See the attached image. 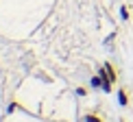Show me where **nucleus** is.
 Listing matches in <instances>:
<instances>
[{"label":"nucleus","mask_w":133,"mask_h":122,"mask_svg":"<svg viewBox=\"0 0 133 122\" xmlns=\"http://www.w3.org/2000/svg\"><path fill=\"white\" fill-rule=\"evenodd\" d=\"M76 96H85V90L83 87H76Z\"/></svg>","instance_id":"423d86ee"},{"label":"nucleus","mask_w":133,"mask_h":122,"mask_svg":"<svg viewBox=\"0 0 133 122\" xmlns=\"http://www.w3.org/2000/svg\"><path fill=\"white\" fill-rule=\"evenodd\" d=\"M120 122H122V120H120Z\"/></svg>","instance_id":"0eeeda50"},{"label":"nucleus","mask_w":133,"mask_h":122,"mask_svg":"<svg viewBox=\"0 0 133 122\" xmlns=\"http://www.w3.org/2000/svg\"><path fill=\"white\" fill-rule=\"evenodd\" d=\"M120 18H122V20H129V9H127V7H120Z\"/></svg>","instance_id":"20e7f679"},{"label":"nucleus","mask_w":133,"mask_h":122,"mask_svg":"<svg viewBox=\"0 0 133 122\" xmlns=\"http://www.w3.org/2000/svg\"><path fill=\"white\" fill-rule=\"evenodd\" d=\"M105 68H107V72H109V76H111L114 81L118 79V76H116V72H114V68H111V65H109V63H105Z\"/></svg>","instance_id":"39448f33"},{"label":"nucleus","mask_w":133,"mask_h":122,"mask_svg":"<svg viewBox=\"0 0 133 122\" xmlns=\"http://www.w3.org/2000/svg\"><path fill=\"white\" fill-rule=\"evenodd\" d=\"M83 122H101V118H96V116H92V113H87L85 118H83Z\"/></svg>","instance_id":"7ed1b4c3"},{"label":"nucleus","mask_w":133,"mask_h":122,"mask_svg":"<svg viewBox=\"0 0 133 122\" xmlns=\"http://www.w3.org/2000/svg\"><path fill=\"white\" fill-rule=\"evenodd\" d=\"M118 103L122 105V107L129 103V98H127V92H124V90H120V92H118Z\"/></svg>","instance_id":"f257e3e1"},{"label":"nucleus","mask_w":133,"mask_h":122,"mask_svg":"<svg viewBox=\"0 0 133 122\" xmlns=\"http://www.w3.org/2000/svg\"><path fill=\"white\" fill-rule=\"evenodd\" d=\"M92 87H103V79H101V74H96V76H92Z\"/></svg>","instance_id":"f03ea898"}]
</instances>
